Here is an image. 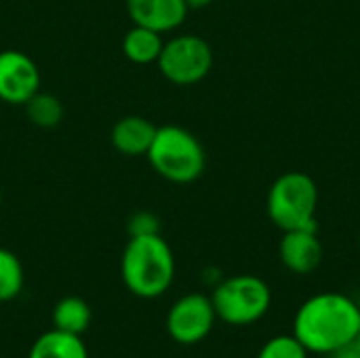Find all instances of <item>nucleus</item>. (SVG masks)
<instances>
[{"mask_svg":"<svg viewBox=\"0 0 360 358\" xmlns=\"http://www.w3.org/2000/svg\"><path fill=\"white\" fill-rule=\"evenodd\" d=\"M360 306L348 295L327 291L308 298L293 319V335L310 354H331L356 340Z\"/></svg>","mask_w":360,"mask_h":358,"instance_id":"nucleus-1","label":"nucleus"},{"mask_svg":"<svg viewBox=\"0 0 360 358\" xmlns=\"http://www.w3.org/2000/svg\"><path fill=\"white\" fill-rule=\"evenodd\" d=\"M120 274L133 295L141 300L160 298L173 285L175 255L160 234L129 236L120 260Z\"/></svg>","mask_w":360,"mask_h":358,"instance_id":"nucleus-2","label":"nucleus"},{"mask_svg":"<svg viewBox=\"0 0 360 358\" xmlns=\"http://www.w3.org/2000/svg\"><path fill=\"white\" fill-rule=\"evenodd\" d=\"M146 156L154 171L173 184H192L207 167V154L198 137L177 124L158 127Z\"/></svg>","mask_w":360,"mask_h":358,"instance_id":"nucleus-3","label":"nucleus"},{"mask_svg":"<svg viewBox=\"0 0 360 358\" xmlns=\"http://www.w3.org/2000/svg\"><path fill=\"white\" fill-rule=\"evenodd\" d=\"M268 217L283 232L319 228V188L304 171H287L274 179L268 192Z\"/></svg>","mask_w":360,"mask_h":358,"instance_id":"nucleus-4","label":"nucleus"},{"mask_svg":"<svg viewBox=\"0 0 360 358\" xmlns=\"http://www.w3.org/2000/svg\"><path fill=\"white\" fill-rule=\"evenodd\" d=\"M211 302L221 323L232 327H249L268 314L272 306V291L268 283L255 274H236L221 279L215 285Z\"/></svg>","mask_w":360,"mask_h":358,"instance_id":"nucleus-5","label":"nucleus"},{"mask_svg":"<svg viewBox=\"0 0 360 358\" xmlns=\"http://www.w3.org/2000/svg\"><path fill=\"white\" fill-rule=\"evenodd\" d=\"M156 63L169 82L190 87L209 76L213 68V49L196 34H181L162 44Z\"/></svg>","mask_w":360,"mask_h":358,"instance_id":"nucleus-6","label":"nucleus"},{"mask_svg":"<svg viewBox=\"0 0 360 358\" xmlns=\"http://www.w3.org/2000/svg\"><path fill=\"white\" fill-rule=\"evenodd\" d=\"M217 314L209 295L188 293L179 298L167 314V333L181 346H192L207 340L215 327Z\"/></svg>","mask_w":360,"mask_h":358,"instance_id":"nucleus-7","label":"nucleus"},{"mask_svg":"<svg viewBox=\"0 0 360 358\" xmlns=\"http://www.w3.org/2000/svg\"><path fill=\"white\" fill-rule=\"evenodd\" d=\"M40 91V70L34 59L21 51H0V99L6 103H25Z\"/></svg>","mask_w":360,"mask_h":358,"instance_id":"nucleus-8","label":"nucleus"},{"mask_svg":"<svg viewBox=\"0 0 360 358\" xmlns=\"http://www.w3.org/2000/svg\"><path fill=\"white\" fill-rule=\"evenodd\" d=\"M278 255L283 266L293 274L314 272L323 262V243L319 238V228L283 232Z\"/></svg>","mask_w":360,"mask_h":358,"instance_id":"nucleus-9","label":"nucleus"},{"mask_svg":"<svg viewBox=\"0 0 360 358\" xmlns=\"http://www.w3.org/2000/svg\"><path fill=\"white\" fill-rule=\"evenodd\" d=\"M188 11L186 0H127L133 25H143L158 34L177 30L186 21Z\"/></svg>","mask_w":360,"mask_h":358,"instance_id":"nucleus-10","label":"nucleus"},{"mask_svg":"<svg viewBox=\"0 0 360 358\" xmlns=\"http://www.w3.org/2000/svg\"><path fill=\"white\" fill-rule=\"evenodd\" d=\"M156 129L158 127L143 116H124L112 127L110 141L114 150L124 156H146L154 141Z\"/></svg>","mask_w":360,"mask_h":358,"instance_id":"nucleus-11","label":"nucleus"},{"mask_svg":"<svg viewBox=\"0 0 360 358\" xmlns=\"http://www.w3.org/2000/svg\"><path fill=\"white\" fill-rule=\"evenodd\" d=\"M27 358H89L82 335H72L59 329L42 333L30 348Z\"/></svg>","mask_w":360,"mask_h":358,"instance_id":"nucleus-12","label":"nucleus"},{"mask_svg":"<svg viewBox=\"0 0 360 358\" xmlns=\"http://www.w3.org/2000/svg\"><path fill=\"white\" fill-rule=\"evenodd\" d=\"M162 34L143 27V25H133L122 40V53L129 61L137 65H148L156 63L162 51Z\"/></svg>","mask_w":360,"mask_h":358,"instance_id":"nucleus-13","label":"nucleus"},{"mask_svg":"<svg viewBox=\"0 0 360 358\" xmlns=\"http://www.w3.org/2000/svg\"><path fill=\"white\" fill-rule=\"evenodd\" d=\"M91 308L82 298L68 295L59 300L53 308V329L72 333V335H82L89 325H91Z\"/></svg>","mask_w":360,"mask_h":358,"instance_id":"nucleus-14","label":"nucleus"},{"mask_svg":"<svg viewBox=\"0 0 360 358\" xmlns=\"http://www.w3.org/2000/svg\"><path fill=\"white\" fill-rule=\"evenodd\" d=\"M23 106H25V114H27L30 122L40 127V129H53L63 118L61 101L55 95H49V93H40L38 91Z\"/></svg>","mask_w":360,"mask_h":358,"instance_id":"nucleus-15","label":"nucleus"},{"mask_svg":"<svg viewBox=\"0 0 360 358\" xmlns=\"http://www.w3.org/2000/svg\"><path fill=\"white\" fill-rule=\"evenodd\" d=\"M23 281L25 274L19 257L8 249H0V304L13 302L21 293Z\"/></svg>","mask_w":360,"mask_h":358,"instance_id":"nucleus-16","label":"nucleus"},{"mask_svg":"<svg viewBox=\"0 0 360 358\" xmlns=\"http://www.w3.org/2000/svg\"><path fill=\"white\" fill-rule=\"evenodd\" d=\"M310 352L304 348V344L291 333V335H274L270 338L257 352V358H308Z\"/></svg>","mask_w":360,"mask_h":358,"instance_id":"nucleus-17","label":"nucleus"},{"mask_svg":"<svg viewBox=\"0 0 360 358\" xmlns=\"http://www.w3.org/2000/svg\"><path fill=\"white\" fill-rule=\"evenodd\" d=\"M143 234H160L158 217L148 211H139L129 219V236H143Z\"/></svg>","mask_w":360,"mask_h":358,"instance_id":"nucleus-18","label":"nucleus"},{"mask_svg":"<svg viewBox=\"0 0 360 358\" xmlns=\"http://www.w3.org/2000/svg\"><path fill=\"white\" fill-rule=\"evenodd\" d=\"M329 358H360V346L356 344V340L354 342H350V344H346V346H342V348H338V350H333L331 354H327Z\"/></svg>","mask_w":360,"mask_h":358,"instance_id":"nucleus-19","label":"nucleus"},{"mask_svg":"<svg viewBox=\"0 0 360 358\" xmlns=\"http://www.w3.org/2000/svg\"><path fill=\"white\" fill-rule=\"evenodd\" d=\"M211 2H215V0H186V4H188L190 8H205V6H209Z\"/></svg>","mask_w":360,"mask_h":358,"instance_id":"nucleus-20","label":"nucleus"},{"mask_svg":"<svg viewBox=\"0 0 360 358\" xmlns=\"http://www.w3.org/2000/svg\"><path fill=\"white\" fill-rule=\"evenodd\" d=\"M356 344L360 346V329H359V335H356Z\"/></svg>","mask_w":360,"mask_h":358,"instance_id":"nucleus-21","label":"nucleus"},{"mask_svg":"<svg viewBox=\"0 0 360 358\" xmlns=\"http://www.w3.org/2000/svg\"><path fill=\"white\" fill-rule=\"evenodd\" d=\"M359 249H360V236H359Z\"/></svg>","mask_w":360,"mask_h":358,"instance_id":"nucleus-22","label":"nucleus"},{"mask_svg":"<svg viewBox=\"0 0 360 358\" xmlns=\"http://www.w3.org/2000/svg\"><path fill=\"white\" fill-rule=\"evenodd\" d=\"M0 205H2V196H0Z\"/></svg>","mask_w":360,"mask_h":358,"instance_id":"nucleus-23","label":"nucleus"}]
</instances>
